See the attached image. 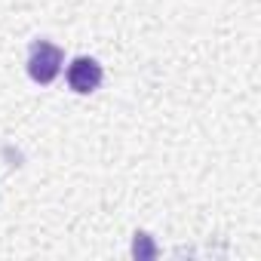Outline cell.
<instances>
[{"instance_id": "7a4b0ae2", "label": "cell", "mask_w": 261, "mask_h": 261, "mask_svg": "<svg viewBox=\"0 0 261 261\" xmlns=\"http://www.w3.org/2000/svg\"><path fill=\"white\" fill-rule=\"evenodd\" d=\"M101 77H105L101 65H98L95 59H89V56H77V59L68 65V86H71L74 92H80V95L98 89Z\"/></svg>"}, {"instance_id": "6da1fadb", "label": "cell", "mask_w": 261, "mask_h": 261, "mask_svg": "<svg viewBox=\"0 0 261 261\" xmlns=\"http://www.w3.org/2000/svg\"><path fill=\"white\" fill-rule=\"evenodd\" d=\"M62 62H65V53H62L56 43H49V40H34V43H31V53H28V74H31L34 83L49 86V83L59 77Z\"/></svg>"}]
</instances>
